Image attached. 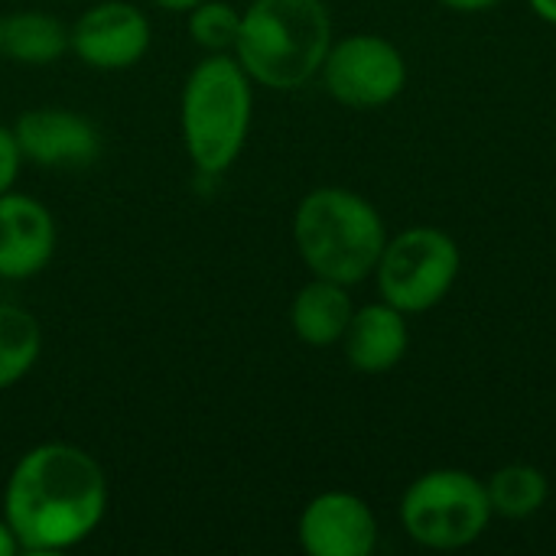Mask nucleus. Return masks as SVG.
Wrapping results in <instances>:
<instances>
[{
	"label": "nucleus",
	"mask_w": 556,
	"mask_h": 556,
	"mask_svg": "<svg viewBox=\"0 0 556 556\" xmlns=\"http://www.w3.org/2000/svg\"><path fill=\"white\" fill-rule=\"evenodd\" d=\"M150 20L140 7L104 0L85 10L68 29V49L98 72H121L137 65L150 49Z\"/></svg>",
	"instance_id": "6e6552de"
},
{
	"label": "nucleus",
	"mask_w": 556,
	"mask_h": 556,
	"mask_svg": "<svg viewBox=\"0 0 556 556\" xmlns=\"http://www.w3.org/2000/svg\"><path fill=\"white\" fill-rule=\"evenodd\" d=\"M345 358L362 375H384L397 368L410 349L407 313L391 303H368L352 313V323L342 336Z\"/></svg>",
	"instance_id": "f8f14e48"
},
{
	"label": "nucleus",
	"mask_w": 556,
	"mask_h": 556,
	"mask_svg": "<svg viewBox=\"0 0 556 556\" xmlns=\"http://www.w3.org/2000/svg\"><path fill=\"white\" fill-rule=\"evenodd\" d=\"M332 46V16L323 0H251L241 10L235 59L251 81L293 91L319 75Z\"/></svg>",
	"instance_id": "f03ea898"
},
{
	"label": "nucleus",
	"mask_w": 556,
	"mask_h": 556,
	"mask_svg": "<svg viewBox=\"0 0 556 556\" xmlns=\"http://www.w3.org/2000/svg\"><path fill=\"white\" fill-rule=\"evenodd\" d=\"M55 254L52 212L23 192L0 195V280H29Z\"/></svg>",
	"instance_id": "9b49d317"
},
{
	"label": "nucleus",
	"mask_w": 556,
	"mask_h": 556,
	"mask_svg": "<svg viewBox=\"0 0 556 556\" xmlns=\"http://www.w3.org/2000/svg\"><path fill=\"white\" fill-rule=\"evenodd\" d=\"M42 352L36 316L16 303H0V391L20 384Z\"/></svg>",
	"instance_id": "dca6fc26"
},
{
	"label": "nucleus",
	"mask_w": 556,
	"mask_h": 556,
	"mask_svg": "<svg viewBox=\"0 0 556 556\" xmlns=\"http://www.w3.org/2000/svg\"><path fill=\"white\" fill-rule=\"evenodd\" d=\"M485 492L492 502V515L508 518V521H525L547 505L551 485H547V476L541 469L525 466V463H511V466H502L498 472L489 476Z\"/></svg>",
	"instance_id": "2eb2a0df"
},
{
	"label": "nucleus",
	"mask_w": 556,
	"mask_h": 556,
	"mask_svg": "<svg viewBox=\"0 0 556 556\" xmlns=\"http://www.w3.org/2000/svg\"><path fill=\"white\" fill-rule=\"evenodd\" d=\"M492 518L485 482L466 469H430L401 498V525L427 551H463L489 531Z\"/></svg>",
	"instance_id": "39448f33"
},
{
	"label": "nucleus",
	"mask_w": 556,
	"mask_h": 556,
	"mask_svg": "<svg viewBox=\"0 0 556 556\" xmlns=\"http://www.w3.org/2000/svg\"><path fill=\"white\" fill-rule=\"evenodd\" d=\"M296 538L309 556H368L378 547V521L365 498L323 492L303 508Z\"/></svg>",
	"instance_id": "1a4fd4ad"
},
{
	"label": "nucleus",
	"mask_w": 556,
	"mask_h": 556,
	"mask_svg": "<svg viewBox=\"0 0 556 556\" xmlns=\"http://www.w3.org/2000/svg\"><path fill=\"white\" fill-rule=\"evenodd\" d=\"M108 515L101 463L72 443H39L10 469L3 518L26 554H62L88 541Z\"/></svg>",
	"instance_id": "f257e3e1"
},
{
	"label": "nucleus",
	"mask_w": 556,
	"mask_h": 556,
	"mask_svg": "<svg viewBox=\"0 0 556 556\" xmlns=\"http://www.w3.org/2000/svg\"><path fill=\"white\" fill-rule=\"evenodd\" d=\"M440 3L456 10V13H485V10H495L505 0H440Z\"/></svg>",
	"instance_id": "6ab92c4d"
},
{
	"label": "nucleus",
	"mask_w": 556,
	"mask_h": 556,
	"mask_svg": "<svg viewBox=\"0 0 556 556\" xmlns=\"http://www.w3.org/2000/svg\"><path fill=\"white\" fill-rule=\"evenodd\" d=\"M463 254L443 228L417 225L388 238L375 267L378 293L384 303L407 316L440 306L459 280Z\"/></svg>",
	"instance_id": "423d86ee"
},
{
	"label": "nucleus",
	"mask_w": 556,
	"mask_h": 556,
	"mask_svg": "<svg viewBox=\"0 0 556 556\" xmlns=\"http://www.w3.org/2000/svg\"><path fill=\"white\" fill-rule=\"evenodd\" d=\"M251 75L228 52H208L186 78L179 127L189 160L202 176H222L248 143L254 91Z\"/></svg>",
	"instance_id": "20e7f679"
},
{
	"label": "nucleus",
	"mask_w": 556,
	"mask_h": 556,
	"mask_svg": "<svg viewBox=\"0 0 556 556\" xmlns=\"http://www.w3.org/2000/svg\"><path fill=\"white\" fill-rule=\"evenodd\" d=\"M293 241L313 277L355 287L375 274L388 244V228L365 195L342 186H323L306 192L296 205Z\"/></svg>",
	"instance_id": "7ed1b4c3"
},
{
	"label": "nucleus",
	"mask_w": 556,
	"mask_h": 556,
	"mask_svg": "<svg viewBox=\"0 0 556 556\" xmlns=\"http://www.w3.org/2000/svg\"><path fill=\"white\" fill-rule=\"evenodd\" d=\"M20 554V541L16 534L10 531L7 518H0V556H16Z\"/></svg>",
	"instance_id": "aec40b11"
},
{
	"label": "nucleus",
	"mask_w": 556,
	"mask_h": 556,
	"mask_svg": "<svg viewBox=\"0 0 556 556\" xmlns=\"http://www.w3.org/2000/svg\"><path fill=\"white\" fill-rule=\"evenodd\" d=\"M68 52V29L39 10L0 16V59L20 65H49Z\"/></svg>",
	"instance_id": "4468645a"
},
{
	"label": "nucleus",
	"mask_w": 556,
	"mask_h": 556,
	"mask_svg": "<svg viewBox=\"0 0 556 556\" xmlns=\"http://www.w3.org/2000/svg\"><path fill=\"white\" fill-rule=\"evenodd\" d=\"M352 313H355V306H352L345 283L313 277L293 296L290 326L300 342H306L313 349H326V345L342 342V336L352 323Z\"/></svg>",
	"instance_id": "ddd939ff"
},
{
	"label": "nucleus",
	"mask_w": 556,
	"mask_h": 556,
	"mask_svg": "<svg viewBox=\"0 0 556 556\" xmlns=\"http://www.w3.org/2000/svg\"><path fill=\"white\" fill-rule=\"evenodd\" d=\"M531 10L544 20V23H554L556 26V0H528Z\"/></svg>",
	"instance_id": "412c9836"
},
{
	"label": "nucleus",
	"mask_w": 556,
	"mask_h": 556,
	"mask_svg": "<svg viewBox=\"0 0 556 556\" xmlns=\"http://www.w3.org/2000/svg\"><path fill=\"white\" fill-rule=\"evenodd\" d=\"M13 137L20 143L23 160L49 169H75L88 166L101 153L98 127L68 108H33L23 111L13 124Z\"/></svg>",
	"instance_id": "9d476101"
},
{
	"label": "nucleus",
	"mask_w": 556,
	"mask_h": 556,
	"mask_svg": "<svg viewBox=\"0 0 556 556\" xmlns=\"http://www.w3.org/2000/svg\"><path fill=\"white\" fill-rule=\"evenodd\" d=\"M241 29V10L225 0H202L189 10V36L205 52H235Z\"/></svg>",
	"instance_id": "f3484780"
},
{
	"label": "nucleus",
	"mask_w": 556,
	"mask_h": 556,
	"mask_svg": "<svg viewBox=\"0 0 556 556\" xmlns=\"http://www.w3.org/2000/svg\"><path fill=\"white\" fill-rule=\"evenodd\" d=\"M160 10H166V13H189L192 7H199L202 0H153Z\"/></svg>",
	"instance_id": "4be33fe9"
},
{
	"label": "nucleus",
	"mask_w": 556,
	"mask_h": 556,
	"mask_svg": "<svg viewBox=\"0 0 556 556\" xmlns=\"http://www.w3.org/2000/svg\"><path fill=\"white\" fill-rule=\"evenodd\" d=\"M20 166H23V153H20L16 137H13V127L0 124V195L13 189Z\"/></svg>",
	"instance_id": "a211bd4d"
},
{
	"label": "nucleus",
	"mask_w": 556,
	"mask_h": 556,
	"mask_svg": "<svg viewBox=\"0 0 556 556\" xmlns=\"http://www.w3.org/2000/svg\"><path fill=\"white\" fill-rule=\"evenodd\" d=\"M326 91L345 108H384L407 85L404 52L375 33H355L329 46V55L319 68Z\"/></svg>",
	"instance_id": "0eeeda50"
}]
</instances>
